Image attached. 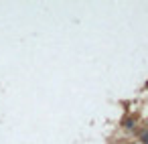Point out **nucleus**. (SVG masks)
<instances>
[{"label": "nucleus", "instance_id": "f257e3e1", "mask_svg": "<svg viewBox=\"0 0 148 144\" xmlns=\"http://www.w3.org/2000/svg\"><path fill=\"white\" fill-rule=\"evenodd\" d=\"M144 142H146V144H148V134H144Z\"/></svg>", "mask_w": 148, "mask_h": 144}]
</instances>
